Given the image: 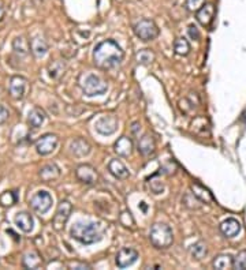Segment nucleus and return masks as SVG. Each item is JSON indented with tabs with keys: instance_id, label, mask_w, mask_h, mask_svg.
Here are the masks:
<instances>
[{
	"instance_id": "f257e3e1",
	"label": "nucleus",
	"mask_w": 246,
	"mask_h": 270,
	"mask_svg": "<svg viewBox=\"0 0 246 270\" xmlns=\"http://www.w3.org/2000/svg\"><path fill=\"white\" fill-rule=\"evenodd\" d=\"M123 49L114 40L101 41L93 51V61L101 70H109L119 66L123 61Z\"/></svg>"
},
{
	"instance_id": "f03ea898",
	"label": "nucleus",
	"mask_w": 246,
	"mask_h": 270,
	"mask_svg": "<svg viewBox=\"0 0 246 270\" xmlns=\"http://www.w3.org/2000/svg\"><path fill=\"white\" fill-rule=\"evenodd\" d=\"M70 235L82 244H94L103 239L104 228L99 223H76L71 226Z\"/></svg>"
},
{
	"instance_id": "7ed1b4c3",
	"label": "nucleus",
	"mask_w": 246,
	"mask_h": 270,
	"mask_svg": "<svg viewBox=\"0 0 246 270\" xmlns=\"http://www.w3.org/2000/svg\"><path fill=\"white\" fill-rule=\"evenodd\" d=\"M78 85L88 97L94 96H103L108 90V83L106 79H103L100 75L86 73L81 74L78 78Z\"/></svg>"
},
{
	"instance_id": "20e7f679",
	"label": "nucleus",
	"mask_w": 246,
	"mask_h": 270,
	"mask_svg": "<svg viewBox=\"0 0 246 270\" xmlns=\"http://www.w3.org/2000/svg\"><path fill=\"white\" fill-rule=\"evenodd\" d=\"M149 240L156 248H169L174 241L172 229L167 224H154L149 231Z\"/></svg>"
},
{
	"instance_id": "39448f33",
	"label": "nucleus",
	"mask_w": 246,
	"mask_h": 270,
	"mask_svg": "<svg viewBox=\"0 0 246 270\" xmlns=\"http://www.w3.org/2000/svg\"><path fill=\"white\" fill-rule=\"evenodd\" d=\"M134 33L142 41H152L159 36V28L151 19H141L134 26Z\"/></svg>"
},
{
	"instance_id": "423d86ee",
	"label": "nucleus",
	"mask_w": 246,
	"mask_h": 270,
	"mask_svg": "<svg viewBox=\"0 0 246 270\" xmlns=\"http://www.w3.org/2000/svg\"><path fill=\"white\" fill-rule=\"evenodd\" d=\"M52 201H54L52 195L49 194L48 191L41 190V191H37L31 198V208L39 214H46V211L51 209Z\"/></svg>"
},
{
	"instance_id": "0eeeda50",
	"label": "nucleus",
	"mask_w": 246,
	"mask_h": 270,
	"mask_svg": "<svg viewBox=\"0 0 246 270\" xmlns=\"http://www.w3.org/2000/svg\"><path fill=\"white\" fill-rule=\"evenodd\" d=\"M71 210H73V206L69 201H62L59 205H58V209H56V213H55L54 220H52V225H54L55 231L61 232L64 229V225L67 224L69 221L70 214H71Z\"/></svg>"
},
{
	"instance_id": "6e6552de",
	"label": "nucleus",
	"mask_w": 246,
	"mask_h": 270,
	"mask_svg": "<svg viewBox=\"0 0 246 270\" xmlns=\"http://www.w3.org/2000/svg\"><path fill=\"white\" fill-rule=\"evenodd\" d=\"M58 145H59V139L55 134L43 135L34 143L36 151L39 153L40 156H48V154L54 153L55 149L58 148Z\"/></svg>"
},
{
	"instance_id": "1a4fd4ad",
	"label": "nucleus",
	"mask_w": 246,
	"mask_h": 270,
	"mask_svg": "<svg viewBox=\"0 0 246 270\" xmlns=\"http://www.w3.org/2000/svg\"><path fill=\"white\" fill-rule=\"evenodd\" d=\"M118 118L114 115H106L101 116L100 119H97V121L94 123V128L96 131L101 135H112L118 130Z\"/></svg>"
},
{
	"instance_id": "9d476101",
	"label": "nucleus",
	"mask_w": 246,
	"mask_h": 270,
	"mask_svg": "<svg viewBox=\"0 0 246 270\" xmlns=\"http://www.w3.org/2000/svg\"><path fill=\"white\" fill-rule=\"evenodd\" d=\"M76 176H77V179L79 180L81 183L88 184V186L94 184V183L97 181V179H99V173L96 171V168L89 164H82L79 165V166H77V169H76Z\"/></svg>"
},
{
	"instance_id": "9b49d317",
	"label": "nucleus",
	"mask_w": 246,
	"mask_h": 270,
	"mask_svg": "<svg viewBox=\"0 0 246 270\" xmlns=\"http://www.w3.org/2000/svg\"><path fill=\"white\" fill-rule=\"evenodd\" d=\"M26 89H28V81L23 76H19V75L11 76L10 85H8V91L11 97L14 100H22L26 94Z\"/></svg>"
},
{
	"instance_id": "f8f14e48",
	"label": "nucleus",
	"mask_w": 246,
	"mask_h": 270,
	"mask_svg": "<svg viewBox=\"0 0 246 270\" xmlns=\"http://www.w3.org/2000/svg\"><path fill=\"white\" fill-rule=\"evenodd\" d=\"M138 259V253L134 250V248H129V247H123L119 250V253L116 254V265L119 268H129L133 263L136 262Z\"/></svg>"
},
{
	"instance_id": "ddd939ff",
	"label": "nucleus",
	"mask_w": 246,
	"mask_h": 270,
	"mask_svg": "<svg viewBox=\"0 0 246 270\" xmlns=\"http://www.w3.org/2000/svg\"><path fill=\"white\" fill-rule=\"evenodd\" d=\"M92 146L84 138H76L70 142V151L76 157H85L91 153Z\"/></svg>"
},
{
	"instance_id": "4468645a",
	"label": "nucleus",
	"mask_w": 246,
	"mask_h": 270,
	"mask_svg": "<svg viewBox=\"0 0 246 270\" xmlns=\"http://www.w3.org/2000/svg\"><path fill=\"white\" fill-rule=\"evenodd\" d=\"M215 16V6L212 3H205L202 7L196 13V18L200 25L202 26H209Z\"/></svg>"
},
{
	"instance_id": "2eb2a0df",
	"label": "nucleus",
	"mask_w": 246,
	"mask_h": 270,
	"mask_svg": "<svg viewBox=\"0 0 246 270\" xmlns=\"http://www.w3.org/2000/svg\"><path fill=\"white\" fill-rule=\"evenodd\" d=\"M242 229V225L237 218H227L220 224V231L226 238H235Z\"/></svg>"
},
{
	"instance_id": "dca6fc26",
	"label": "nucleus",
	"mask_w": 246,
	"mask_h": 270,
	"mask_svg": "<svg viewBox=\"0 0 246 270\" xmlns=\"http://www.w3.org/2000/svg\"><path fill=\"white\" fill-rule=\"evenodd\" d=\"M108 171H109V173H111L114 178H116V179L119 180L127 179V178L130 176L127 166L123 164L121 160H111V161L108 163Z\"/></svg>"
},
{
	"instance_id": "f3484780",
	"label": "nucleus",
	"mask_w": 246,
	"mask_h": 270,
	"mask_svg": "<svg viewBox=\"0 0 246 270\" xmlns=\"http://www.w3.org/2000/svg\"><path fill=\"white\" fill-rule=\"evenodd\" d=\"M137 149L142 156H151L156 150V141L151 134H144L139 138Z\"/></svg>"
},
{
	"instance_id": "a211bd4d",
	"label": "nucleus",
	"mask_w": 246,
	"mask_h": 270,
	"mask_svg": "<svg viewBox=\"0 0 246 270\" xmlns=\"http://www.w3.org/2000/svg\"><path fill=\"white\" fill-rule=\"evenodd\" d=\"M115 153L121 157H127L133 153V149H134V145H133V141H131L129 136H121L118 141L115 142Z\"/></svg>"
},
{
	"instance_id": "6ab92c4d",
	"label": "nucleus",
	"mask_w": 246,
	"mask_h": 270,
	"mask_svg": "<svg viewBox=\"0 0 246 270\" xmlns=\"http://www.w3.org/2000/svg\"><path fill=\"white\" fill-rule=\"evenodd\" d=\"M15 225L25 233H31L33 231L34 220L31 217V213L28 211H21L15 216Z\"/></svg>"
},
{
	"instance_id": "aec40b11",
	"label": "nucleus",
	"mask_w": 246,
	"mask_h": 270,
	"mask_svg": "<svg viewBox=\"0 0 246 270\" xmlns=\"http://www.w3.org/2000/svg\"><path fill=\"white\" fill-rule=\"evenodd\" d=\"M39 176L43 181H52L61 176V169L56 164H46L40 169Z\"/></svg>"
},
{
	"instance_id": "412c9836",
	"label": "nucleus",
	"mask_w": 246,
	"mask_h": 270,
	"mask_svg": "<svg viewBox=\"0 0 246 270\" xmlns=\"http://www.w3.org/2000/svg\"><path fill=\"white\" fill-rule=\"evenodd\" d=\"M44 120H46V113L39 106L33 108L31 112H29V115H28V124L31 128L41 127L43 123H44Z\"/></svg>"
},
{
	"instance_id": "4be33fe9",
	"label": "nucleus",
	"mask_w": 246,
	"mask_h": 270,
	"mask_svg": "<svg viewBox=\"0 0 246 270\" xmlns=\"http://www.w3.org/2000/svg\"><path fill=\"white\" fill-rule=\"evenodd\" d=\"M22 265L26 269H39L40 266L43 265V259L41 255L37 251H29L23 255Z\"/></svg>"
},
{
	"instance_id": "5701e85b",
	"label": "nucleus",
	"mask_w": 246,
	"mask_h": 270,
	"mask_svg": "<svg viewBox=\"0 0 246 270\" xmlns=\"http://www.w3.org/2000/svg\"><path fill=\"white\" fill-rule=\"evenodd\" d=\"M192 193L202 203H211L214 201V196L211 194V191L208 188L204 187L202 184H200V183L192 184Z\"/></svg>"
},
{
	"instance_id": "b1692460",
	"label": "nucleus",
	"mask_w": 246,
	"mask_h": 270,
	"mask_svg": "<svg viewBox=\"0 0 246 270\" xmlns=\"http://www.w3.org/2000/svg\"><path fill=\"white\" fill-rule=\"evenodd\" d=\"M31 51L36 58H44L48 52V44L43 38H33L31 41Z\"/></svg>"
},
{
	"instance_id": "393cba45",
	"label": "nucleus",
	"mask_w": 246,
	"mask_h": 270,
	"mask_svg": "<svg viewBox=\"0 0 246 270\" xmlns=\"http://www.w3.org/2000/svg\"><path fill=\"white\" fill-rule=\"evenodd\" d=\"M212 265H214L215 269H231V268H234V258L229 254H220L217 255L215 259H214Z\"/></svg>"
},
{
	"instance_id": "a878e982",
	"label": "nucleus",
	"mask_w": 246,
	"mask_h": 270,
	"mask_svg": "<svg viewBox=\"0 0 246 270\" xmlns=\"http://www.w3.org/2000/svg\"><path fill=\"white\" fill-rule=\"evenodd\" d=\"M13 49L19 56H25L31 51V43H28V40H25V37H16L13 41Z\"/></svg>"
},
{
	"instance_id": "bb28decb",
	"label": "nucleus",
	"mask_w": 246,
	"mask_h": 270,
	"mask_svg": "<svg viewBox=\"0 0 246 270\" xmlns=\"http://www.w3.org/2000/svg\"><path fill=\"white\" fill-rule=\"evenodd\" d=\"M174 52L179 56H187L190 53V44L184 37H179L174 43Z\"/></svg>"
},
{
	"instance_id": "cd10ccee",
	"label": "nucleus",
	"mask_w": 246,
	"mask_h": 270,
	"mask_svg": "<svg viewBox=\"0 0 246 270\" xmlns=\"http://www.w3.org/2000/svg\"><path fill=\"white\" fill-rule=\"evenodd\" d=\"M207 254L208 248L205 246V243H202V241H199V243L193 244L190 247V255H192L193 259H196V261H201L202 258L207 256Z\"/></svg>"
},
{
	"instance_id": "c85d7f7f",
	"label": "nucleus",
	"mask_w": 246,
	"mask_h": 270,
	"mask_svg": "<svg viewBox=\"0 0 246 270\" xmlns=\"http://www.w3.org/2000/svg\"><path fill=\"white\" fill-rule=\"evenodd\" d=\"M136 60L139 64L148 66L154 60V53L151 49H141V51L136 53Z\"/></svg>"
},
{
	"instance_id": "c756f323",
	"label": "nucleus",
	"mask_w": 246,
	"mask_h": 270,
	"mask_svg": "<svg viewBox=\"0 0 246 270\" xmlns=\"http://www.w3.org/2000/svg\"><path fill=\"white\" fill-rule=\"evenodd\" d=\"M16 201H18V195L14 191H4L0 195V205L3 208H10V206L15 205Z\"/></svg>"
},
{
	"instance_id": "7c9ffc66",
	"label": "nucleus",
	"mask_w": 246,
	"mask_h": 270,
	"mask_svg": "<svg viewBox=\"0 0 246 270\" xmlns=\"http://www.w3.org/2000/svg\"><path fill=\"white\" fill-rule=\"evenodd\" d=\"M48 71H49V75H51V78H59L62 75V73L64 71V63H62V61H54L52 64H49V67H48Z\"/></svg>"
},
{
	"instance_id": "2f4dec72",
	"label": "nucleus",
	"mask_w": 246,
	"mask_h": 270,
	"mask_svg": "<svg viewBox=\"0 0 246 270\" xmlns=\"http://www.w3.org/2000/svg\"><path fill=\"white\" fill-rule=\"evenodd\" d=\"M182 203H184L186 208L189 209H199L200 208V201L194 196L193 193H187L184 195V199H182Z\"/></svg>"
},
{
	"instance_id": "473e14b6",
	"label": "nucleus",
	"mask_w": 246,
	"mask_h": 270,
	"mask_svg": "<svg viewBox=\"0 0 246 270\" xmlns=\"http://www.w3.org/2000/svg\"><path fill=\"white\" fill-rule=\"evenodd\" d=\"M234 269L245 270L246 269V250L239 251L234 258Z\"/></svg>"
},
{
	"instance_id": "72a5a7b5",
	"label": "nucleus",
	"mask_w": 246,
	"mask_h": 270,
	"mask_svg": "<svg viewBox=\"0 0 246 270\" xmlns=\"http://www.w3.org/2000/svg\"><path fill=\"white\" fill-rule=\"evenodd\" d=\"M205 4V0H186V8L190 13H197Z\"/></svg>"
},
{
	"instance_id": "f704fd0d",
	"label": "nucleus",
	"mask_w": 246,
	"mask_h": 270,
	"mask_svg": "<svg viewBox=\"0 0 246 270\" xmlns=\"http://www.w3.org/2000/svg\"><path fill=\"white\" fill-rule=\"evenodd\" d=\"M149 186H151V190L154 191V194H162L163 190H164V184H163V181H160V180L151 179Z\"/></svg>"
},
{
	"instance_id": "c9c22d12",
	"label": "nucleus",
	"mask_w": 246,
	"mask_h": 270,
	"mask_svg": "<svg viewBox=\"0 0 246 270\" xmlns=\"http://www.w3.org/2000/svg\"><path fill=\"white\" fill-rule=\"evenodd\" d=\"M121 223L124 226H133L134 225V220L131 217L130 211H123L122 214H121Z\"/></svg>"
},
{
	"instance_id": "e433bc0d",
	"label": "nucleus",
	"mask_w": 246,
	"mask_h": 270,
	"mask_svg": "<svg viewBox=\"0 0 246 270\" xmlns=\"http://www.w3.org/2000/svg\"><path fill=\"white\" fill-rule=\"evenodd\" d=\"M69 268L70 269H77V270H91L92 269V266H91V265H88V263H85V262H70Z\"/></svg>"
},
{
	"instance_id": "4c0bfd02",
	"label": "nucleus",
	"mask_w": 246,
	"mask_h": 270,
	"mask_svg": "<svg viewBox=\"0 0 246 270\" xmlns=\"http://www.w3.org/2000/svg\"><path fill=\"white\" fill-rule=\"evenodd\" d=\"M187 33H189V36H190V38H193V40H196V41L200 40V31H199L196 25H190L189 29H187Z\"/></svg>"
},
{
	"instance_id": "58836bf2",
	"label": "nucleus",
	"mask_w": 246,
	"mask_h": 270,
	"mask_svg": "<svg viewBox=\"0 0 246 270\" xmlns=\"http://www.w3.org/2000/svg\"><path fill=\"white\" fill-rule=\"evenodd\" d=\"M10 118V112L4 105L0 104V124H4Z\"/></svg>"
},
{
	"instance_id": "ea45409f",
	"label": "nucleus",
	"mask_w": 246,
	"mask_h": 270,
	"mask_svg": "<svg viewBox=\"0 0 246 270\" xmlns=\"http://www.w3.org/2000/svg\"><path fill=\"white\" fill-rule=\"evenodd\" d=\"M137 127H139V123L138 121H134V123H133V133H134V134H137Z\"/></svg>"
},
{
	"instance_id": "a19ab883",
	"label": "nucleus",
	"mask_w": 246,
	"mask_h": 270,
	"mask_svg": "<svg viewBox=\"0 0 246 270\" xmlns=\"http://www.w3.org/2000/svg\"><path fill=\"white\" fill-rule=\"evenodd\" d=\"M3 16H4V7H3V4L0 3V21L3 19Z\"/></svg>"
}]
</instances>
